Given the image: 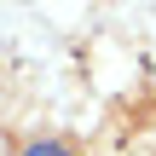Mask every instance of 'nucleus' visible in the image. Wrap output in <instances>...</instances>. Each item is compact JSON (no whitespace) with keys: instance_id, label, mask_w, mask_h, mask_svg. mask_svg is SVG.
I'll list each match as a JSON object with an SVG mask.
<instances>
[{"instance_id":"nucleus-1","label":"nucleus","mask_w":156,"mask_h":156,"mask_svg":"<svg viewBox=\"0 0 156 156\" xmlns=\"http://www.w3.org/2000/svg\"><path fill=\"white\" fill-rule=\"evenodd\" d=\"M23 156H69V151H64V145H52V139H41V145H29Z\"/></svg>"}]
</instances>
